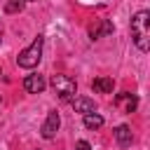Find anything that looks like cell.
<instances>
[{
    "mask_svg": "<svg viewBox=\"0 0 150 150\" xmlns=\"http://www.w3.org/2000/svg\"><path fill=\"white\" fill-rule=\"evenodd\" d=\"M52 89L63 98V101H68L73 94H75V89H77V84H75V80L73 77H68V75H52Z\"/></svg>",
    "mask_w": 150,
    "mask_h": 150,
    "instance_id": "3957f363",
    "label": "cell"
},
{
    "mask_svg": "<svg viewBox=\"0 0 150 150\" xmlns=\"http://www.w3.org/2000/svg\"><path fill=\"white\" fill-rule=\"evenodd\" d=\"M73 108H75L77 112L87 115V112H94V110H96V103H94L91 98H87V96H77V98H73Z\"/></svg>",
    "mask_w": 150,
    "mask_h": 150,
    "instance_id": "52a82bcc",
    "label": "cell"
},
{
    "mask_svg": "<svg viewBox=\"0 0 150 150\" xmlns=\"http://www.w3.org/2000/svg\"><path fill=\"white\" fill-rule=\"evenodd\" d=\"M26 2H35V0H26Z\"/></svg>",
    "mask_w": 150,
    "mask_h": 150,
    "instance_id": "5bb4252c",
    "label": "cell"
},
{
    "mask_svg": "<svg viewBox=\"0 0 150 150\" xmlns=\"http://www.w3.org/2000/svg\"><path fill=\"white\" fill-rule=\"evenodd\" d=\"M75 150H91V145H89L87 141H77V143H75Z\"/></svg>",
    "mask_w": 150,
    "mask_h": 150,
    "instance_id": "4fadbf2b",
    "label": "cell"
},
{
    "mask_svg": "<svg viewBox=\"0 0 150 150\" xmlns=\"http://www.w3.org/2000/svg\"><path fill=\"white\" fill-rule=\"evenodd\" d=\"M115 138H117V145L120 148H129L131 145V129L127 127V124H120L117 129H115Z\"/></svg>",
    "mask_w": 150,
    "mask_h": 150,
    "instance_id": "ba28073f",
    "label": "cell"
},
{
    "mask_svg": "<svg viewBox=\"0 0 150 150\" xmlns=\"http://www.w3.org/2000/svg\"><path fill=\"white\" fill-rule=\"evenodd\" d=\"M40 56H42V35H38V38L30 42V47H26V49L16 56V63H19L21 68H35V66L40 63Z\"/></svg>",
    "mask_w": 150,
    "mask_h": 150,
    "instance_id": "7a4b0ae2",
    "label": "cell"
},
{
    "mask_svg": "<svg viewBox=\"0 0 150 150\" xmlns=\"http://www.w3.org/2000/svg\"><path fill=\"white\" fill-rule=\"evenodd\" d=\"M59 124H61V117L56 110H49L47 115V122L42 124V138H54V134L59 131Z\"/></svg>",
    "mask_w": 150,
    "mask_h": 150,
    "instance_id": "277c9868",
    "label": "cell"
},
{
    "mask_svg": "<svg viewBox=\"0 0 150 150\" xmlns=\"http://www.w3.org/2000/svg\"><path fill=\"white\" fill-rule=\"evenodd\" d=\"M82 122H84V127H87V129H101V127H103V117H101V115H96V112H87Z\"/></svg>",
    "mask_w": 150,
    "mask_h": 150,
    "instance_id": "30bf717a",
    "label": "cell"
},
{
    "mask_svg": "<svg viewBox=\"0 0 150 150\" xmlns=\"http://www.w3.org/2000/svg\"><path fill=\"white\" fill-rule=\"evenodd\" d=\"M45 87H47V82H45V77L42 75H26V80H23V89L28 91V94H40V91H45Z\"/></svg>",
    "mask_w": 150,
    "mask_h": 150,
    "instance_id": "5b68a950",
    "label": "cell"
},
{
    "mask_svg": "<svg viewBox=\"0 0 150 150\" xmlns=\"http://www.w3.org/2000/svg\"><path fill=\"white\" fill-rule=\"evenodd\" d=\"M110 33H112V23H110L108 19L89 26V38H91V40H96V38H101V35H110Z\"/></svg>",
    "mask_w": 150,
    "mask_h": 150,
    "instance_id": "8992f818",
    "label": "cell"
},
{
    "mask_svg": "<svg viewBox=\"0 0 150 150\" xmlns=\"http://www.w3.org/2000/svg\"><path fill=\"white\" fill-rule=\"evenodd\" d=\"M131 38L141 52L150 49V12L141 9L131 16Z\"/></svg>",
    "mask_w": 150,
    "mask_h": 150,
    "instance_id": "6da1fadb",
    "label": "cell"
},
{
    "mask_svg": "<svg viewBox=\"0 0 150 150\" xmlns=\"http://www.w3.org/2000/svg\"><path fill=\"white\" fill-rule=\"evenodd\" d=\"M117 101H127V112L136 110V105H138L136 96H131V94H120V96H117Z\"/></svg>",
    "mask_w": 150,
    "mask_h": 150,
    "instance_id": "7c38bea8",
    "label": "cell"
},
{
    "mask_svg": "<svg viewBox=\"0 0 150 150\" xmlns=\"http://www.w3.org/2000/svg\"><path fill=\"white\" fill-rule=\"evenodd\" d=\"M91 89L94 91H101V94H110L112 91V80L110 77H96L91 82Z\"/></svg>",
    "mask_w": 150,
    "mask_h": 150,
    "instance_id": "9c48e42d",
    "label": "cell"
},
{
    "mask_svg": "<svg viewBox=\"0 0 150 150\" xmlns=\"http://www.w3.org/2000/svg\"><path fill=\"white\" fill-rule=\"evenodd\" d=\"M23 5H26V0H9V2L5 5V12H7V14H16V12L23 9Z\"/></svg>",
    "mask_w": 150,
    "mask_h": 150,
    "instance_id": "8fae6325",
    "label": "cell"
}]
</instances>
